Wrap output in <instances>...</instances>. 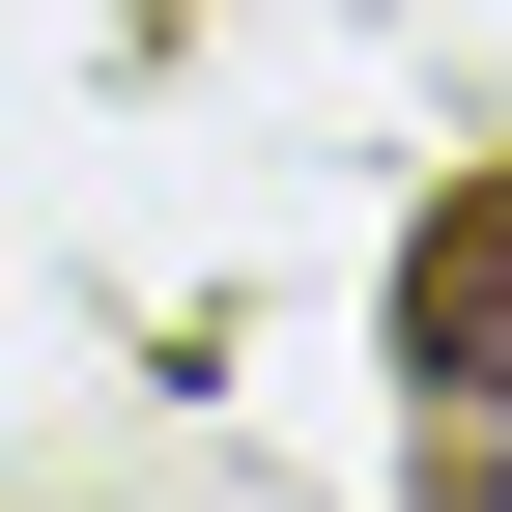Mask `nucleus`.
<instances>
[{"label":"nucleus","mask_w":512,"mask_h":512,"mask_svg":"<svg viewBox=\"0 0 512 512\" xmlns=\"http://www.w3.org/2000/svg\"><path fill=\"white\" fill-rule=\"evenodd\" d=\"M399 370H427V399H484V427H512V171H456V200L399 228Z\"/></svg>","instance_id":"f257e3e1"},{"label":"nucleus","mask_w":512,"mask_h":512,"mask_svg":"<svg viewBox=\"0 0 512 512\" xmlns=\"http://www.w3.org/2000/svg\"><path fill=\"white\" fill-rule=\"evenodd\" d=\"M427 512H512V427H484V456H456V484H427Z\"/></svg>","instance_id":"f03ea898"}]
</instances>
